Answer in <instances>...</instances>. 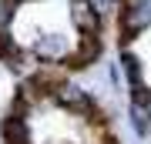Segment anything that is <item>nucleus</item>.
<instances>
[{
  "instance_id": "nucleus-1",
  "label": "nucleus",
  "mask_w": 151,
  "mask_h": 144,
  "mask_svg": "<svg viewBox=\"0 0 151 144\" xmlns=\"http://www.w3.org/2000/svg\"><path fill=\"white\" fill-rule=\"evenodd\" d=\"M74 40H77V37H70V34H64V30H40L34 40H27V50L34 54V60H37L40 67L60 70V67L70 64Z\"/></svg>"
},
{
  "instance_id": "nucleus-2",
  "label": "nucleus",
  "mask_w": 151,
  "mask_h": 144,
  "mask_svg": "<svg viewBox=\"0 0 151 144\" xmlns=\"http://www.w3.org/2000/svg\"><path fill=\"white\" fill-rule=\"evenodd\" d=\"M151 30V7L148 4H124L114 10V34H118V47H131V40Z\"/></svg>"
},
{
  "instance_id": "nucleus-3",
  "label": "nucleus",
  "mask_w": 151,
  "mask_h": 144,
  "mask_svg": "<svg viewBox=\"0 0 151 144\" xmlns=\"http://www.w3.org/2000/svg\"><path fill=\"white\" fill-rule=\"evenodd\" d=\"M67 24H70L74 34L104 37V30H108V14H104L94 0H67Z\"/></svg>"
},
{
  "instance_id": "nucleus-4",
  "label": "nucleus",
  "mask_w": 151,
  "mask_h": 144,
  "mask_svg": "<svg viewBox=\"0 0 151 144\" xmlns=\"http://www.w3.org/2000/svg\"><path fill=\"white\" fill-rule=\"evenodd\" d=\"M104 54H108V44L104 37H87V34H77L74 40V54H70V70H94L97 64L104 60Z\"/></svg>"
},
{
  "instance_id": "nucleus-5",
  "label": "nucleus",
  "mask_w": 151,
  "mask_h": 144,
  "mask_svg": "<svg viewBox=\"0 0 151 144\" xmlns=\"http://www.w3.org/2000/svg\"><path fill=\"white\" fill-rule=\"evenodd\" d=\"M118 64H121V74H124V84L128 87L145 84V57L134 47H118Z\"/></svg>"
},
{
  "instance_id": "nucleus-6",
  "label": "nucleus",
  "mask_w": 151,
  "mask_h": 144,
  "mask_svg": "<svg viewBox=\"0 0 151 144\" xmlns=\"http://www.w3.org/2000/svg\"><path fill=\"white\" fill-rule=\"evenodd\" d=\"M124 117H128V128L138 141H148L151 138V107L148 104H138V101H128L124 104Z\"/></svg>"
},
{
  "instance_id": "nucleus-7",
  "label": "nucleus",
  "mask_w": 151,
  "mask_h": 144,
  "mask_svg": "<svg viewBox=\"0 0 151 144\" xmlns=\"http://www.w3.org/2000/svg\"><path fill=\"white\" fill-rule=\"evenodd\" d=\"M20 50H24V44L17 40V34H14V30H0V64L7 67Z\"/></svg>"
},
{
  "instance_id": "nucleus-8",
  "label": "nucleus",
  "mask_w": 151,
  "mask_h": 144,
  "mask_svg": "<svg viewBox=\"0 0 151 144\" xmlns=\"http://www.w3.org/2000/svg\"><path fill=\"white\" fill-rule=\"evenodd\" d=\"M94 4H97V7H101V10H104V14H111V10H118V7L124 4V0H94Z\"/></svg>"
},
{
  "instance_id": "nucleus-9",
  "label": "nucleus",
  "mask_w": 151,
  "mask_h": 144,
  "mask_svg": "<svg viewBox=\"0 0 151 144\" xmlns=\"http://www.w3.org/2000/svg\"><path fill=\"white\" fill-rule=\"evenodd\" d=\"M131 4H148V7H151V0H131Z\"/></svg>"
}]
</instances>
